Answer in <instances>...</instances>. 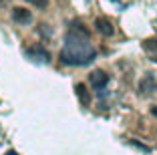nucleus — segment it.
<instances>
[{
  "instance_id": "f257e3e1",
  "label": "nucleus",
  "mask_w": 157,
  "mask_h": 155,
  "mask_svg": "<svg viewBox=\"0 0 157 155\" xmlns=\"http://www.w3.org/2000/svg\"><path fill=\"white\" fill-rule=\"evenodd\" d=\"M97 52L91 46L89 41V30L83 26L81 22L75 20L71 24L69 32L65 38V46L60 50V63L63 64H71V67H83L95 60Z\"/></svg>"
},
{
  "instance_id": "f03ea898",
  "label": "nucleus",
  "mask_w": 157,
  "mask_h": 155,
  "mask_svg": "<svg viewBox=\"0 0 157 155\" xmlns=\"http://www.w3.org/2000/svg\"><path fill=\"white\" fill-rule=\"evenodd\" d=\"M89 81H91V87L95 89V91L101 93L103 89L109 85V75H107L105 71H93V73L89 75Z\"/></svg>"
},
{
  "instance_id": "7ed1b4c3",
  "label": "nucleus",
  "mask_w": 157,
  "mask_h": 155,
  "mask_svg": "<svg viewBox=\"0 0 157 155\" xmlns=\"http://www.w3.org/2000/svg\"><path fill=\"white\" fill-rule=\"evenodd\" d=\"M155 89H157V83H155V77H153L151 73H147L139 81V93H141V95H151Z\"/></svg>"
},
{
  "instance_id": "20e7f679",
  "label": "nucleus",
  "mask_w": 157,
  "mask_h": 155,
  "mask_svg": "<svg viewBox=\"0 0 157 155\" xmlns=\"http://www.w3.org/2000/svg\"><path fill=\"white\" fill-rule=\"evenodd\" d=\"M12 18L16 20L18 24H28L30 20H33V14H30V10H26V8H20V6H16V8L12 10Z\"/></svg>"
},
{
  "instance_id": "39448f33",
  "label": "nucleus",
  "mask_w": 157,
  "mask_h": 155,
  "mask_svg": "<svg viewBox=\"0 0 157 155\" xmlns=\"http://www.w3.org/2000/svg\"><path fill=\"white\" fill-rule=\"evenodd\" d=\"M95 26H97V30L101 32L103 37H113V32H115L111 20H107V18H97L95 20Z\"/></svg>"
},
{
  "instance_id": "423d86ee",
  "label": "nucleus",
  "mask_w": 157,
  "mask_h": 155,
  "mask_svg": "<svg viewBox=\"0 0 157 155\" xmlns=\"http://www.w3.org/2000/svg\"><path fill=\"white\" fill-rule=\"evenodd\" d=\"M143 50L147 52V56L153 63H157V38H147V41H143Z\"/></svg>"
},
{
  "instance_id": "0eeeda50",
  "label": "nucleus",
  "mask_w": 157,
  "mask_h": 155,
  "mask_svg": "<svg viewBox=\"0 0 157 155\" xmlns=\"http://www.w3.org/2000/svg\"><path fill=\"white\" fill-rule=\"evenodd\" d=\"M75 89H77V95H78V99H81V103H83V105H89V103H91V95H89L87 87H85L83 83H78Z\"/></svg>"
},
{
  "instance_id": "6e6552de",
  "label": "nucleus",
  "mask_w": 157,
  "mask_h": 155,
  "mask_svg": "<svg viewBox=\"0 0 157 155\" xmlns=\"http://www.w3.org/2000/svg\"><path fill=\"white\" fill-rule=\"evenodd\" d=\"M28 56H40L42 63H46V60L51 59V56H48V52H46L44 48H40V46H36V48H33V50H28Z\"/></svg>"
},
{
  "instance_id": "1a4fd4ad",
  "label": "nucleus",
  "mask_w": 157,
  "mask_h": 155,
  "mask_svg": "<svg viewBox=\"0 0 157 155\" xmlns=\"http://www.w3.org/2000/svg\"><path fill=\"white\" fill-rule=\"evenodd\" d=\"M28 2H30L33 6H36L38 10H44L46 6H48V0H28Z\"/></svg>"
},
{
  "instance_id": "9d476101",
  "label": "nucleus",
  "mask_w": 157,
  "mask_h": 155,
  "mask_svg": "<svg viewBox=\"0 0 157 155\" xmlns=\"http://www.w3.org/2000/svg\"><path fill=\"white\" fill-rule=\"evenodd\" d=\"M6 155H18V153H16V151H12V149H10V151H6Z\"/></svg>"
},
{
  "instance_id": "9b49d317",
  "label": "nucleus",
  "mask_w": 157,
  "mask_h": 155,
  "mask_svg": "<svg viewBox=\"0 0 157 155\" xmlns=\"http://www.w3.org/2000/svg\"><path fill=\"white\" fill-rule=\"evenodd\" d=\"M153 115H157V109H153Z\"/></svg>"
}]
</instances>
